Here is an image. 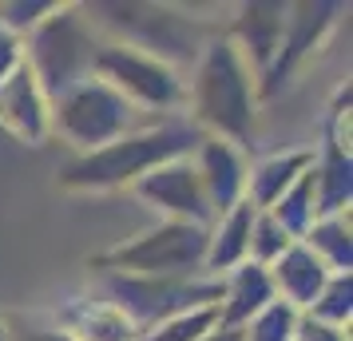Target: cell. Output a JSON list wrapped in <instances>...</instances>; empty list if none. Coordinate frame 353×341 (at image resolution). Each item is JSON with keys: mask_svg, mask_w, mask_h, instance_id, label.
Wrapping results in <instances>:
<instances>
[{"mask_svg": "<svg viewBox=\"0 0 353 341\" xmlns=\"http://www.w3.org/2000/svg\"><path fill=\"white\" fill-rule=\"evenodd\" d=\"M246 230H250V207H242V211L226 223V242H223V250H214V266H219V262H230L242 246H246V242H242V234H246Z\"/></svg>", "mask_w": 353, "mask_h": 341, "instance_id": "30bf717a", "label": "cell"}, {"mask_svg": "<svg viewBox=\"0 0 353 341\" xmlns=\"http://www.w3.org/2000/svg\"><path fill=\"white\" fill-rule=\"evenodd\" d=\"M99 68L108 72V80L128 87L135 99L143 103H175L179 99V83L175 76L167 72L163 64L147 60L139 52H123V48H112L99 56Z\"/></svg>", "mask_w": 353, "mask_h": 341, "instance_id": "3957f363", "label": "cell"}, {"mask_svg": "<svg viewBox=\"0 0 353 341\" xmlns=\"http://www.w3.org/2000/svg\"><path fill=\"white\" fill-rule=\"evenodd\" d=\"M199 115L226 135L250 131V80L230 44H214L199 72Z\"/></svg>", "mask_w": 353, "mask_h": 341, "instance_id": "6da1fadb", "label": "cell"}, {"mask_svg": "<svg viewBox=\"0 0 353 341\" xmlns=\"http://www.w3.org/2000/svg\"><path fill=\"white\" fill-rule=\"evenodd\" d=\"M187 143L183 131H155V135H139V139H119V143L103 147L96 155H88L64 175L68 187H115V183L139 175L147 163H159L175 155Z\"/></svg>", "mask_w": 353, "mask_h": 341, "instance_id": "7a4b0ae2", "label": "cell"}, {"mask_svg": "<svg viewBox=\"0 0 353 341\" xmlns=\"http://www.w3.org/2000/svg\"><path fill=\"white\" fill-rule=\"evenodd\" d=\"M203 254V234L194 227H167L159 234H147L128 254H115V262H131L139 270H179Z\"/></svg>", "mask_w": 353, "mask_h": 341, "instance_id": "277c9868", "label": "cell"}, {"mask_svg": "<svg viewBox=\"0 0 353 341\" xmlns=\"http://www.w3.org/2000/svg\"><path fill=\"white\" fill-rule=\"evenodd\" d=\"M0 123L28 143H36L44 135V107H40L36 76L28 64H20L17 76L0 87Z\"/></svg>", "mask_w": 353, "mask_h": 341, "instance_id": "5b68a950", "label": "cell"}, {"mask_svg": "<svg viewBox=\"0 0 353 341\" xmlns=\"http://www.w3.org/2000/svg\"><path fill=\"white\" fill-rule=\"evenodd\" d=\"M207 171H210V191H214V203H219V211H226V203H230V195L239 191V163H234V155L226 151L223 143H207Z\"/></svg>", "mask_w": 353, "mask_h": 341, "instance_id": "9c48e42d", "label": "cell"}, {"mask_svg": "<svg viewBox=\"0 0 353 341\" xmlns=\"http://www.w3.org/2000/svg\"><path fill=\"white\" fill-rule=\"evenodd\" d=\"M143 195H151L155 203H163L167 211L203 214V187H199V179H194V171H159L155 179L143 183Z\"/></svg>", "mask_w": 353, "mask_h": 341, "instance_id": "52a82bcc", "label": "cell"}, {"mask_svg": "<svg viewBox=\"0 0 353 341\" xmlns=\"http://www.w3.org/2000/svg\"><path fill=\"white\" fill-rule=\"evenodd\" d=\"M119 112H128L115 96H108L103 87H92V92H80V96L68 99L64 107V119H68V131L83 139V143H99L108 139L115 127H119Z\"/></svg>", "mask_w": 353, "mask_h": 341, "instance_id": "8992f818", "label": "cell"}, {"mask_svg": "<svg viewBox=\"0 0 353 341\" xmlns=\"http://www.w3.org/2000/svg\"><path fill=\"white\" fill-rule=\"evenodd\" d=\"M239 32L246 36V44L254 52V60H266L278 48V36H282V8L278 4H254V8H242Z\"/></svg>", "mask_w": 353, "mask_h": 341, "instance_id": "ba28073f", "label": "cell"}]
</instances>
